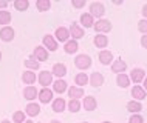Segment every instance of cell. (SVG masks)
<instances>
[{
    "label": "cell",
    "instance_id": "31",
    "mask_svg": "<svg viewBox=\"0 0 147 123\" xmlns=\"http://www.w3.org/2000/svg\"><path fill=\"white\" fill-rule=\"evenodd\" d=\"M36 6H37V9L39 11H48L50 9V6H51V3H50V0H37L36 2Z\"/></svg>",
    "mask_w": 147,
    "mask_h": 123
},
{
    "label": "cell",
    "instance_id": "1",
    "mask_svg": "<svg viewBox=\"0 0 147 123\" xmlns=\"http://www.w3.org/2000/svg\"><path fill=\"white\" fill-rule=\"evenodd\" d=\"M74 65H76L79 69H87V68H90V65H91V59L88 57V55H85V54H81V55L76 57Z\"/></svg>",
    "mask_w": 147,
    "mask_h": 123
},
{
    "label": "cell",
    "instance_id": "40",
    "mask_svg": "<svg viewBox=\"0 0 147 123\" xmlns=\"http://www.w3.org/2000/svg\"><path fill=\"white\" fill-rule=\"evenodd\" d=\"M8 5V2H5V0H0V8H5Z\"/></svg>",
    "mask_w": 147,
    "mask_h": 123
},
{
    "label": "cell",
    "instance_id": "23",
    "mask_svg": "<svg viewBox=\"0 0 147 123\" xmlns=\"http://www.w3.org/2000/svg\"><path fill=\"white\" fill-rule=\"evenodd\" d=\"M22 80H23V83H26V85H33V83L36 82V72H31V71L23 72Z\"/></svg>",
    "mask_w": 147,
    "mask_h": 123
},
{
    "label": "cell",
    "instance_id": "34",
    "mask_svg": "<svg viewBox=\"0 0 147 123\" xmlns=\"http://www.w3.org/2000/svg\"><path fill=\"white\" fill-rule=\"evenodd\" d=\"M13 120L16 122V123H25V112L23 111H16L14 112V116H13Z\"/></svg>",
    "mask_w": 147,
    "mask_h": 123
},
{
    "label": "cell",
    "instance_id": "12",
    "mask_svg": "<svg viewBox=\"0 0 147 123\" xmlns=\"http://www.w3.org/2000/svg\"><path fill=\"white\" fill-rule=\"evenodd\" d=\"M90 83H91V86H94V88H99V86L104 83V77H102V74L101 72H93V74H91V77H90Z\"/></svg>",
    "mask_w": 147,
    "mask_h": 123
},
{
    "label": "cell",
    "instance_id": "32",
    "mask_svg": "<svg viewBox=\"0 0 147 123\" xmlns=\"http://www.w3.org/2000/svg\"><path fill=\"white\" fill-rule=\"evenodd\" d=\"M25 66L28 69H37L39 68V62L36 60L34 57H30V59H26V60H25Z\"/></svg>",
    "mask_w": 147,
    "mask_h": 123
},
{
    "label": "cell",
    "instance_id": "2",
    "mask_svg": "<svg viewBox=\"0 0 147 123\" xmlns=\"http://www.w3.org/2000/svg\"><path fill=\"white\" fill-rule=\"evenodd\" d=\"M104 13H105V9H104V5L101 2H93L90 5V14L93 17H102Z\"/></svg>",
    "mask_w": 147,
    "mask_h": 123
},
{
    "label": "cell",
    "instance_id": "29",
    "mask_svg": "<svg viewBox=\"0 0 147 123\" xmlns=\"http://www.w3.org/2000/svg\"><path fill=\"white\" fill-rule=\"evenodd\" d=\"M116 83L119 86H122V88H127L130 83V78L127 77L125 74H118V78H116Z\"/></svg>",
    "mask_w": 147,
    "mask_h": 123
},
{
    "label": "cell",
    "instance_id": "28",
    "mask_svg": "<svg viewBox=\"0 0 147 123\" xmlns=\"http://www.w3.org/2000/svg\"><path fill=\"white\" fill-rule=\"evenodd\" d=\"M74 82H76V85H79V88H81V86L87 85V82H88V77H87L85 72H79L76 77H74Z\"/></svg>",
    "mask_w": 147,
    "mask_h": 123
},
{
    "label": "cell",
    "instance_id": "48",
    "mask_svg": "<svg viewBox=\"0 0 147 123\" xmlns=\"http://www.w3.org/2000/svg\"><path fill=\"white\" fill-rule=\"evenodd\" d=\"M84 123H88V122H84Z\"/></svg>",
    "mask_w": 147,
    "mask_h": 123
},
{
    "label": "cell",
    "instance_id": "20",
    "mask_svg": "<svg viewBox=\"0 0 147 123\" xmlns=\"http://www.w3.org/2000/svg\"><path fill=\"white\" fill-rule=\"evenodd\" d=\"M78 49H79V45H78L76 40H68L65 43V53L67 54H73V53H76Z\"/></svg>",
    "mask_w": 147,
    "mask_h": 123
},
{
    "label": "cell",
    "instance_id": "10",
    "mask_svg": "<svg viewBox=\"0 0 147 123\" xmlns=\"http://www.w3.org/2000/svg\"><path fill=\"white\" fill-rule=\"evenodd\" d=\"M37 96H39V91L36 89L34 86H26V88L23 89V97H25L26 100H34Z\"/></svg>",
    "mask_w": 147,
    "mask_h": 123
},
{
    "label": "cell",
    "instance_id": "44",
    "mask_svg": "<svg viewBox=\"0 0 147 123\" xmlns=\"http://www.w3.org/2000/svg\"><path fill=\"white\" fill-rule=\"evenodd\" d=\"M50 123H61V122H57V120H53V122H50Z\"/></svg>",
    "mask_w": 147,
    "mask_h": 123
},
{
    "label": "cell",
    "instance_id": "11",
    "mask_svg": "<svg viewBox=\"0 0 147 123\" xmlns=\"http://www.w3.org/2000/svg\"><path fill=\"white\" fill-rule=\"evenodd\" d=\"M51 98H53V91L48 89V88H43L40 92H39V100L42 103H48V102H51Z\"/></svg>",
    "mask_w": 147,
    "mask_h": 123
},
{
    "label": "cell",
    "instance_id": "45",
    "mask_svg": "<svg viewBox=\"0 0 147 123\" xmlns=\"http://www.w3.org/2000/svg\"><path fill=\"white\" fill-rule=\"evenodd\" d=\"M102 123H112V122H102Z\"/></svg>",
    "mask_w": 147,
    "mask_h": 123
},
{
    "label": "cell",
    "instance_id": "30",
    "mask_svg": "<svg viewBox=\"0 0 147 123\" xmlns=\"http://www.w3.org/2000/svg\"><path fill=\"white\" fill-rule=\"evenodd\" d=\"M14 6H16V9H17V11H26V9H28V6H30V2H28V0H16Z\"/></svg>",
    "mask_w": 147,
    "mask_h": 123
},
{
    "label": "cell",
    "instance_id": "41",
    "mask_svg": "<svg viewBox=\"0 0 147 123\" xmlns=\"http://www.w3.org/2000/svg\"><path fill=\"white\" fill-rule=\"evenodd\" d=\"M142 14H144V17H147V5H144V8H142Z\"/></svg>",
    "mask_w": 147,
    "mask_h": 123
},
{
    "label": "cell",
    "instance_id": "7",
    "mask_svg": "<svg viewBox=\"0 0 147 123\" xmlns=\"http://www.w3.org/2000/svg\"><path fill=\"white\" fill-rule=\"evenodd\" d=\"M34 57H36V60L45 62V60H48V51L43 48V46H36L34 48Z\"/></svg>",
    "mask_w": 147,
    "mask_h": 123
},
{
    "label": "cell",
    "instance_id": "42",
    "mask_svg": "<svg viewBox=\"0 0 147 123\" xmlns=\"http://www.w3.org/2000/svg\"><path fill=\"white\" fill-rule=\"evenodd\" d=\"M144 88H146V89H147V77H146V78H144Z\"/></svg>",
    "mask_w": 147,
    "mask_h": 123
},
{
    "label": "cell",
    "instance_id": "47",
    "mask_svg": "<svg viewBox=\"0 0 147 123\" xmlns=\"http://www.w3.org/2000/svg\"><path fill=\"white\" fill-rule=\"evenodd\" d=\"M25 123H33V122H30V120H28V122H25Z\"/></svg>",
    "mask_w": 147,
    "mask_h": 123
},
{
    "label": "cell",
    "instance_id": "6",
    "mask_svg": "<svg viewBox=\"0 0 147 123\" xmlns=\"http://www.w3.org/2000/svg\"><path fill=\"white\" fill-rule=\"evenodd\" d=\"M70 35H73V40L81 39V37H84V29H82L78 23L73 22V23H71V26H70Z\"/></svg>",
    "mask_w": 147,
    "mask_h": 123
},
{
    "label": "cell",
    "instance_id": "39",
    "mask_svg": "<svg viewBox=\"0 0 147 123\" xmlns=\"http://www.w3.org/2000/svg\"><path fill=\"white\" fill-rule=\"evenodd\" d=\"M141 45L144 46V48H147V34H146V35H142V39H141Z\"/></svg>",
    "mask_w": 147,
    "mask_h": 123
},
{
    "label": "cell",
    "instance_id": "9",
    "mask_svg": "<svg viewBox=\"0 0 147 123\" xmlns=\"http://www.w3.org/2000/svg\"><path fill=\"white\" fill-rule=\"evenodd\" d=\"M43 45H45V49L48 48L50 51H56L57 49V42L54 40L53 35H45L43 37Z\"/></svg>",
    "mask_w": 147,
    "mask_h": 123
},
{
    "label": "cell",
    "instance_id": "4",
    "mask_svg": "<svg viewBox=\"0 0 147 123\" xmlns=\"http://www.w3.org/2000/svg\"><path fill=\"white\" fill-rule=\"evenodd\" d=\"M0 39H2L3 42H11L14 39V29L9 26H5L0 29Z\"/></svg>",
    "mask_w": 147,
    "mask_h": 123
},
{
    "label": "cell",
    "instance_id": "36",
    "mask_svg": "<svg viewBox=\"0 0 147 123\" xmlns=\"http://www.w3.org/2000/svg\"><path fill=\"white\" fill-rule=\"evenodd\" d=\"M138 29H140L141 33L147 34V20H141L140 23H138Z\"/></svg>",
    "mask_w": 147,
    "mask_h": 123
},
{
    "label": "cell",
    "instance_id": "37",
    "mask_svg": "<svg viewBox=\"0 0 147 123\" xmlns=\"http://www.w3.org/2000/svg\"><path fill=\"white\" fill-rule=\"evenodd\" d=\"M129 123H142V117H141V116H138V114H135V116L130 117Z\"/></svg>",
    "mask_w": 147,
    "mask_h": 123
},
{
    "label": "cell",
    "instance_id": "3",
    "mask_svg": "<svg viewBox=\"0 0 147 123\" xmlns=\"http://www.w3.org/2000/svg\"><path fill=\"white\" fill-rule=\"evenodd\" d=\"M51 82H53V72L42 71V72L39 74V83H40L43 88H47L48 85H51Z\"/></svg>",
    "mask_w": 147,
    "mask_h": 123
},
{
    "label": "cell",
    "instance_id": "18",
    "mask_svg": "<svg viewBox=\"0 0 147 123\" xmlns=\"http://www.w3.org/2000/svg\"><path fill=\"white\" fill-rule=\"evenodd\" d=\"M28 116L31 117H34V116H37L39 112H40V106L37 105V103H30V105H26V111H25Z\"/></svg>",
    "mask_w": 147,
    "mask_h": 123
},
{
    "label": "cell",
    "instance_id": "26",
    "mask_svg": "<svg viewBox=\"0 0 147 123\" xmlns=\"http://www.w3.org/2000/svg\"><path fill=\"white\" fill-rule=\"evenodd\" d=\"M132 96L136 98V100H142V98H146V91L141 88V86H135L132 89Z\"/></svg>",
    "mask_w": 147,
    "mask_h": 123
},
{
    "label": "cell",
    "instance_id": "27",
    "mask_svg": "<svg viewBox=\"0 0 147 123\" xmlns=\"http://www.w3.org/2000/svg\"><path fill=\"white\" fill-rule=\"evenodd\" d=\"M127 109L130 111V112H133V114H136V112H140V111L142 109V106H141V103L140 102H129L127 103Z\"/></svg>",
    "mask_w": 147,
    "mask_h": 123
},
{
    "label": "cell",
    "instance_id": "24",
    "mask_svg": "<svg viewBox=\"0 0 147 123\" xmlns=\"http://www.w3.org/2000/svg\"><path fill=\"white\" fill-rule=\"evenodd\" d=\"M53 89L56 91V92H59V94L65 92V91H67V83L59 78V80H56V82L53 83Z\"/></svg>",
    "mask_w": 147,
    "mask_h": 123
},
{
    "label": "cell",
    "instance_id": "25",
    "mask_svg": "<svg viewBox=\"0 0 147 123\" xmlns=\"http://www.w3.org/2000/svg\"><path fill=\"white\" fill-rule=\"evenodd\" d=\"M81 23H82V25H84L85 28L94 26V22H93V15H91V14H82V15H81Z\"/></svg>",
    "mask_w": 147,
    "mask_h": 123
},
{
    "label": "cell",
    "instance_id": "8",
    "mask_svg": "<svg viewBox=\"0 0 147 123\" xmlns=\"http://www.w3.org/2000/svg\"><path fill=\"white\" fill-rule=\"evenodd\" d=\"M68 37H70V31L67 29V28H63V26H61V28H57L56 29V39L59 42H68Z\"/></svg>",
    "mask_w": 147,
    "mask_h": 123
},
{
    "label": "cell",
    "instance_id": "14",
    "mask_svg": "<svg viewBox=\"0 0 147 123\" xmlns=\"http://www.w3.org/2000/svg\"><path fill=\"white\" fill-rule=\"evenodd\" d=\"M130 78H132L135 83H140V82H142V80L146 78V72H144L142 69L136 68V69L132 71V75H130Z\"/></svg>",
    "mask_w": 147,
    "mask_h": 123
},
{
    "label": "cell",
    "instance_id": "21",
    "mask_svg": "<svg viewBox=\"0 0 147 123\" xmlns=\"http://www.w3.org/2000/svg\"><path fill=\"white\" fill-rule=\"evenodd\" d=\"M53 74L57 75V77H63V75L67 74L65 65H62V63H56V65L53 66Z\"/></svg>",
    "mask_w": 147,
    "mask_h": 123
},
{
    "label": "cell",
    "instance_id": "17",
    "mask_svg": "<svg viewBox=\"0 0 147 123\" xmlns=\"http://www.w3.org/2000/svg\"><path fill=\"white\" fill-rule=\"evenodd\" d=\"M99 60H101L102 65H109V63L113 60V55L110 51H101V53H99Z\"/></svg>",
    "mask_w": 147,
    "mask_h": 123
},
{
    "label": "cell",
    "instance_id": "43",
    "mask_svg": "<svg viewBox=\"0 0 147 123\" xmlns=\"http://www.w3.org/2000/svg\"><path fill=\"white\" fill-rule=\"evenodd\" d=\"M0 123H11V122H8V120H3V122H0Z\"/></svg>",
    "mask_w": 147,
    "mask_h": 123
},
{
    "label": "cell",
    "instance_id": "46",
    "mask_svg": "<svg viewBox=\"0 0 147 123\" xmlns=\"http://www.w3.org/2000/svg\"><path fill=\"white\" fill-rule=\"evenodd\" d=\"M0 60H2V53H0Z\"/></svg>",
    "mask_w": 147,
    "mask_h": 123
},
{
    "label": "cell",
    "instance_id": "33",
    "mask_svg": "<svg viewBox=\"0 0 147 123\" xmlns=\"http://www.w3.org/2000/svg\"><path fill=\"white\" fill-rule=\"evenodd\" d=\"M11 22V14L8 11H0V25H6Z\"/></svg>",
    "mask_w": 147,
    "mask_h": 123
},
{
    "label": "cell",
    "instance_id": "35",
    "mask_svg": "<svg viewBox=\"0 0 147 123\" xmlns=\"http://www.w3.org/2000/svg\"><path fill=\"white\" fill-rule=\"evenodd\" d=\"M68 108L71 112H78L79 108H81V103H79V100H74V98H71V100L68 102Z\"/></svg>",
    "mask_w": 147,
    "mask_h": 123
},
{
    "label": "cell",
    "instance_id": "22",
    "mask_svg": "<svg viewBox=\"0 0 147 123\" xmlns=\"http://www.w3.org/2000/svg\"><path fill=\"white\" fill-rule=\"evenodd\" d=\"M107 43H109V39H107V35L99 34V35H96V37H94V45H96L98 48H105Z\"/></svg>",
    "mask_w": 147,
    "mask_h": 123
},
{
    "label": "cell",
    "instance_id": "15",
    "mask_svg": "<svg viewBox=\"0 0 147 123\" xmlns=\"http://www.w3.org/2000/svg\"><path fill=\"white\" fill-rule=\"evenodd\" d=\"M96 106H98V102H96V98L94 97H85L84 98V108L87 111H93V109H96Z\"/></svg>",
    "mask_w": 147,
    "mask_h": 123
},
{
    "label": "cell",
    "instance_id": "19",
    "mask_svg": "<svg viewBox=\"0 0 147 123\" xmlns=\"http://www.w3.org/2000/svg\"><path fill=\"white\" fill-rule=\"evenodd\" d=\"M63 109H65V100H63L62 97L56 98V100L53 102V111L54 112H62Z\"/></svg>",
    "mask_w": 147,
    "mask_h": 123
},
{
    "label": "cell",
    "instance_id": "13",
    "mask_svg": "<svg viewBox=\"0 0 147 123\" xmlns=\"http://www.w3.org/2000/svg\"><path fill=\"white\" fill-rule=\"evenodd\" d=\"M125 68H127V65H125V62L122 60V59H118V60L112 65V71L113 72H119V74H124Z\"/></svg>",
    "mask_w": 147,
    "mask_h": 123
},
{
    "label": "cell",
    "instance_id": "5",
    "mask_svg": "<svg viewBox=\"0 0 147 123\" xmlns=\"http://www.w3.org/2000/svg\"><path fill=\"white\" fill-rule=\"evenodd\" d=\"M94 29L96 33H109L112 29V23L109 20H98V23H94Z\"/></svg>",
    "mask_w": 147,
    "mask_h": 123
},
{
    "label": "cell",
    "instance_id": "16",
    "mask_svg": "<svg viewBox=\"0 0 147 123\" xmlns=\"http://www.w3.org/2000/svg\"><path fill=\"white\" fill-rule=\"evenodd\" d=\"M68 94L71 98H74V100H78L79 97H84V89L79 88V86H71L68 89Z\"/></svg>",
    "mask_w": 147,
    "mask_h": 123
},
{
    "label": "cell",
    "instance_id": "38",
    "mask_svg": "<svg viewBox=\"0 0 147 123\" xmlns=\"http://www.w3.org/2000/svg\"><path fill=\"white\" fill-rule=\"evenodd\" d=\"M85 5V0H73V6L74 8H82Z\"/></svg>",
    "mask_w": 147,
    "mask_h": 123
}]
</instances>
